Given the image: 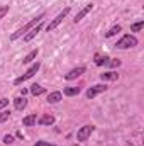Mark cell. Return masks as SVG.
Instances as JSON below:
<instances>
[{"mask_svg": "<svg viewBox=\"0 0 144 146\" xmlns=\"http://www.w3.org/2000/svg\"><path fill=\"white\" fill-rule=\"evenodd\" d=\"M44 19H46V14H44V12H42V14H39V15H36V17H34L32 21H29L27 24H24L22 27H19V29H17L15 33H12V34H10V41H17L19 37L26 36V34H27V33H29V31H31V29H32L34 26H37L39 22H42Z\"/></svg>", "mask_w": 144, "mask_h": 146, "instance_id": "cell-1", "label": "cell"}, {"mask_svg": "<svg viewBox=\"0 0 144 146\" xmlns=\"http://www.w3.org/2000/svg\"><path fill=\"white\" fill-rule=\"evenodd\" d=\"M136 46H137V37L132 34H126L115 42L117 49H129V48H136Z\"/></svg>", "mask_w": 144, "mask_h": 146, "instance_id": "cell-2", "label": "cell"}, {"mask_svg": "<svg viewBox=\"0 0 144 146\" xmlns=\"http://www.w3.org/2000/svg\"><path fill=\"white\" fill-rule=\"evenodd\" d=\"M70 10H71L70 7L63 9V10H61V12H59V14H58V15H56V17H54V19H53V21H51V22L48 24V27H46V29H48V33L54 31V29H56V27H58V26H59V24H61V22H63V21L66 19V15L70 14Z\"/></svg>", "mask_w": 144, "mask_h": 146, "instance_id": "cell-3", "label": "cell"}, {"mask_svg": "<svg viewBox=\"0 0 144 146\" xmlns=\"http://www.w3.org/2000/svg\"><path fill=\"white\" fill-rule=\"evenodd\" d=\"M39 68H41V63H39V61H36V63H34V65H32V66H31V68H29L26 73H22L20 76H17V78L14 80V83H15V85H20L22 82H26V80L32 78V76H34L37 72H39Z\"/></svg>", "mask_w": 144, "mask_h": 146, "instance_id": "cell-4", "label": "cell"}, {"mask_svg": "<svg viewBox=\"0 0 144 146\" xmlns=\"http://www.w3.org/2000/svg\"><path fill=\"white\" fill-rule=\"evenodd\" d=\"M93 131H95V126H92V124H85V126H81V127L78 129V133H76V139H78L80 143H83V141H87V139L92 136Z\"/></svg>", "mask_w": 144, "mask_h": 146, "instance_id": "cell-5", "label": "cell"}, {"mask_svg": "<svg viewBox=\"0 0 144 146\" xmlns=\"http://www.w3.org/2000/svg\"><path fill=\"white\" fill-rule=\"evenodd\" d=\"M95 65L97 66H120V60H112L108 56H95Z\"/></svg>", "mask_w": 144, "mask_h": 146, "instance_id": "cell-6", "label": "cell"}, {"mask_svg": "<svg viewBox=\"0 0 144 146\" xmlns=\"http://www.w3.org/2000/svg\"><path fill=\"white\" fill-rule=\"evenodd\" d=\"M107 88H108V87L105 85V83H104V85H93V87H90V88L87 90V94H85V95H87V99H90V100H92V99H95L97 95H100V94L107 92Z\"/></svg>", "mask_w": 144, "mask_h": 146, "instance_id": "cell-7", "label": "cell"}, {"mask_svg": "<svg viewBox=\"0 0 144 146\" xmlns=\"http://www.w3.org/2000/svg\"><path fill=\"white\" fill-rule=\"evenodd\" d=\"M85 72H87V68H85V66H76V68L70 70L68 73H65V78H66V80H75V78L81 76Z\"/></svg>", "mask_w": 144, "mask_h": 146, "instance_id": "cell-8", "label": "cell"}, {"mask_svg": "<svg viewBox=\"0 0 144 146\" xmlns=\"http://www.w3.org/2000/svg\"><path fill=\"white\" fill-rule=\"evenodd\" d=\"M92 9H93V3H87V5H85V7H83L76 15H75V19H73V21H75V24H76V22H80L81 19H85V17L90 14V10H92Z\"/></svg>", "mask_w": 144, "mask_h": 146, "instance_id": "cell-9", "label": "cell"}, {"mask_svg": "<svg viewBox=\"0 0 144 146\" xmlns=\"http://www.w3.org/2000/svg\"><path fill=\"white\" fill-rule=\"evenodd\" d=\"M41 29H42V22H39L37 26H34V27H32V29H31V31H29V33H27V34L24 36V41H26V42L32 41V39H34V37H36L37 34H39V33H41Z\"/></svg>", "mask_w": 144, "mask_h": 146, "instance_id": "cell-10", "label": "cell"}, {"mask_svg": "<svg viewBox=\"0 0 144 146\" xmlns=\"http://www.w3.org/2000/svg\"><path fill=\"white\" fill-rule=\"evenodd\" d=\"M37 124H39V126H53V124H54V115L44 114V115L37 117Z\"/></svg>", "mask_w": 144, "mask_h": 146, "instance_id": "cell-11", "label": "cell"}, {"mask_svg": "<svg viewBox=\"0 0 144 146\" xmlns=\"http://www.w3.org/2000/svg\"><path fill=\"white\" fill-rule=\"evenodd\" d=\"M14 107L17 110H24L27 107V99L24 97V95H19V97H15L14 99Z\"/></svg>", "mask_w": 144, "mask_h": 146, "instance_id": "cell-12", "label": "cell"}, {"mask_svg": "<svg viewBox=\"0 0 144 146\" xmlns=\"http://www.w3.org/2000/svg\"><path fill=\"white\" fill-rule=\"evenodd\" d=\"M63 99V94L61 92H51V94H48V104H58L59 100Z\"/></svg>", "mask_w": 144, "mask_h": 146, "instance_id": "cell-13", "label": "cell"}, {"mask_svg": "<svg viewBox=\"0 0 144 146\" xmlns=\"http://www.w3.org/2000/svg\"><path fill=\"white\" fill-rule=\"evenodd\" d=\"M36 122H37V115H36V114H29V115H26V117L22 119V124H24L26 127L36 126Z\"/></svg>", "mask_w": 144, "mask_h": 146, "instance_id": "cell-14", "label": "cell"}, {"mask_svg": "<svg viewBox=\"0 0 144 146\" xmlns=\"http://www.w3.org/2000/svg\"><path fill=\"white\" fill-rule=\"evenodd\" d=\"M100 78H102L104 82H114V80H119V73L105 72V73H100Z\"/></svg>", "mask_w": 144, "mask_h": 146, "instance_id": "cell-15", "label": "cell"}, {"mask_svg": "<svg viewBox=\"0 0 144 146\" xmlns=\"http://www.w3.org/2000/svg\"><path fill=\"white\" fill-rule=\"evenodd\" d=\"M29 92H31V94H32L34 97H39V95L46 94V88H44V87H41V85H37V83H34V85H31Z\"/></svg>", "mask_w": 144, "mask_h": 146, "instance_id": "cell-16", "label": "cell"}, {"mask_svg": "<svg viewBox=\"0 0 144 146\" xmlns=\"http://www.w3.org/2000/svg\"><path fill=\"white\" fill-rule=\"evenodd\" d=\"M37 54H39V49H32V51H31V53H29V54H27V56L22 60V63H24V65H29V63H32V61L36 60Z\"/></svg>", "mask_w": 144, "mask_h": 146, "instance_id": "cell-17", "label": "cell"}, {"mask_svg": "<svg viewBox=\"0 0 144 146\" xmlns=\"http://www.w3.org/2000/svg\"><path fill=\"white\" fill-rule=\"evenodd\" d=\"M80 87H66L65 90H63V94L65 95H68V97H75V95H78L80 94Z\"/></svg>", "mask_w": 144, "mask_h": 146, "instance_id": "cell-18", "label": "cell"}, {"mask_svg": "<svg viewBox=\"0 0 144 146\" xmlns=\"http://www.w3.org/2000/svg\"><path fill=\"white\" fill-rule=\"evenodd\" d=\"M120 31H122V27H120V26L117 24V26L110 27V29H108L107 33H105V37H112V36H115V34H117V33H120Z\"/></svg>", "mask_w": 144, "mask_h": 146, "instance_id": "cell-19", "label": "cell"}, {"mask_svg": "<svg viewBox=\"0 0 144 146\" xmlns=\"http://www.w3.org/2000/svg\"><path fill=\"white\" fill-rule=\"evenodd\" d=\"M143 27H144V21H139V22H134L131 26V31L132 33H139V31H143Z\"/></svg>", "mask_w": 144, "mask_h": 146, "instance_id": "cell-20", "label": "cell"}, {"mask_svg": "<svg viewBox=\"0 0 144 146\" xmlns=\"http://www.w3.org/2000/svg\"><path fill=\"white\" fill-rule=\"evenodd\" d=\"M9 117H10V110H2V112H0V122L9 121Z\"/></svg>", "mask_w": 144, "mask_h": 146, "instance_id": "cell-21", "label": "cell"}, {"mask_svg": "<svg viewBox=\"0 0 144 146\" xmlns=\"http://www.w3.org/2000/svg\"><path fill=\"white\" fill-rule=\"evenodd\" d=\"M7 14H9V5H2V7H0V21H2Z\"/></svg>", "mask_w": 144, "mask_h": 146, "instance_id": "cell-22", "label": "cell"}, {"mask_svg": "<svg viewBox=\"0 0 144 146\" xmlns=\"http://www.w3.org/2000/svg\"><path fill=\"white\" fill-rule=\"evenodd\" d=\"M3 143H5V145H12V143H14V136L5 134V136H3Z\"/></svg>", "mask_w": 144, "mask_h": 146, "instance_id": "cell-23", "label": "cell"}, {"mask_svg": "<svg viewBox=\"0 0 144 146\" xmlns=\"http://www.w3.org/2000/svg\"><path fill=\"white\" fill-rule=\"evenodd\" d=\"M9 106V99H0V110H3Z\"/></svg>", "mask_w": 144, "mask_h": 146, "instance_id": "cell-24", "label": "cell"}, {"mask_svg": "<svg viewBox=\"0 0 144 146\" xmlns=\"http://www.w3.org/2000/svg\"><path fill=\"white\" fill-rule=\"evenodd\" d=\"M36 146H56V145L48 143V141H36Z\"/></svg>", "mask_w": 144, "mask_h": 146, "instance_id": "cell-25", "label": "cell"}]
</instances>
